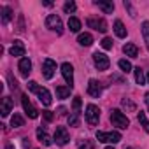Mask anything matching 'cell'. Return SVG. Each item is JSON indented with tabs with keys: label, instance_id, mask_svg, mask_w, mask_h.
<instances>
[{
	"label": "cell",
	"instance_id": "1",
	"mask_svg": "<svg viewBox=\"0 0 149 149\" xmlns=\"http://www.w3.org/2000/svg\"><path fill=\"white\" fill-rule=\"evenodd\" d=\"M111 123H112L114 126L121 128V130L128 128V125H130L128 118H126L121 111H118V109H112V111H111Z\"/></svg>",
	"mask_w": 149,
	"mask_h": 149
},
{
	"label": "cell",
	"instance_id": "2",
	"mask_svg": "<svg viewBox=\"0 0 149 149\" xmlns=\"http://www.w3.org/2000/svg\"><path fill=\"white\" fill-rule=\"evenodd\" d=\"M97 140L105 144H118L121 140L119 132H97Z\"/></svg>",
	"mask_w": 149,
	"mask_h": 149
},
{
	"label": "cell",
	"instance_id": "3",
	"mask_svg": "<svg viewBox=\"0 0 149 149\" xmlns=\"http://www.w3.org/2000/svg\"><path fill=\"white\" fill-rule=\"evenodd\" d=\"M98 119H100V109L95 104H88V107H86V123L90 126H95V125H98Z\"/></svg>",
	"mask_w": 149,
	"mask_h": 149
},
{
	"label": "cell",
	"instance_id": "4",
	"mask_svg": "<svg viewBox=\"0 0 149 149\" xmlns=\"http://www.w3.org/2000/svg\"><path fill=\"white\" fill-rule=\"evenodd\" d=\"M46 26H47V28H51V30H53V32H56V33H61V32H63L61 18H60V16H56V14H49V16H47V19H46Z\"/></svg>",
	"mask_w": 149,
	"mask_h": 149
},
{
	"label": "cell",
	"instance_id": "5",
	"mask_svg": "<svg viewBox=\"0 0 149 149\" xmlns=\"http://www.w3.org/2000/svg\"><path fill=\"white\" fill-rule=\"evenodd\" d=\"M93 61H95V65H97V68H98V70H107V68H109V65H111L109 56H107V54H104V53H98V51L93 54Z\"/></svg>",
	"mask_w": 149,
	"mask_h": 149
},
{
	"label": "cell",
	"instance_id": "6",
	"mask_svg": "<svg viewBox=\"0 0 149 149\" xmlns=\"http://www.w3.org/2000/svg\"><path fill=\"white\" fill-rule=\"evenodd\" d=\"M54 140H56V144H58V146H65V144H68L70 137H68V132H67V128H65V126H56Z\"/></svg>",
	"mask_w": 149,
	"mask_h": 149
},
{
	"label": "cell",
	"instance_id": "7",
	"mask_svg": "<svg viewBox=\"0 0 149 149\" xmlns=\"http://www.w3.org/2000/svg\"><path fill=\"white\" fill-rule=\"evenodd\" d=\"M61 76H63L65 83L72 88L74 86V67L70 63H63L61 65Z\"/></svg>",
	"mask_w": 149,
	"mask_h": 149
},
{
	"label": "cell",
	"instance_id": "8",
	"mask_svg": "<svg viewBox=\"0 0 149 149\" xmlns=\"http://www.w3.org/2000/svg\"><path fill=\"white\" fill-rule=\"evenodd\" d=\"M54 72H56V63L51 58L44 60V63H42V74H44V77L46 79H51L54 76Z\"/></svg>",
	"mask_w": 149,
	"mask_h": 149
},
{
	"label": "cell",
	"instance_id": "9",
	"mask_svg": "<svg viewBox=\"0 0 149 149\" xmlns=\"http://www.w3.org/2000/svg\"><path fill=\"white\" fill-rule=\"evenodd\" d=\"M21 104H23V109H25V112L28 114V118L35 119V118L39 116V111L32 105V102L28 100V95H23V97H21Z\"/></svg>",
	"mask_w": 149,
	"mask_h": 149
},
{
	"label": "cell",
	"instance_id": "10",
	"mask_svg": "<svg viewBox=\"0 0 149 149\" xmlns=\"http://www.w3.org/2000/svg\"><path fill=\"white\" fill-rule=\"evenodd\" d=\"M88 26L90 28H93V30H98V32H107V23H105V19H102V18H90L88 19Z\"/></svg>",
	"mask_w": 149,
	"mask_h": 149
},
{
	"label": "cell",
	"instance_id": "11",
	"mask_svg": "<svg viewBox=\"0 0 149 149\" xmlns=\"http://www.w3.org/2000/svg\"><path fill=\"white\" fill-rule=\"evenodd\" d=\"M88 93L91 95V97H100V93H102V84L97 81V79H90V83H88Z\"/></svg>",
	"mask_w": 149,
	"mask_h": 149
},
{
	"label": "cell",
	"instance_id": "12",
	"mask_svg": "<svg viewBox=\"0 0 149 149\" xmlns=\"http://www.w3.org/2000/svg\"><path fill=\"white\" fill-rule=\"evenodd\" d=\"M18 68H19V74H21L23 77H28V74L32 72V61H30L28 58H21Z\"/></svg>",
	"mask_w": 149,
	"mask_h": 149
},
{
	"label": "cell",
	"instance_id": "13",
	"mask_svg": "<svg viewBox=\"0 0 149 149\" xmlns=\"http://www.w3.org/2000/svg\"><path fill=\"white\" fill-rule=\"evenodd\" d=\"M37 97H39V100H40V104L42 105H51V102H53V98H51V93L46 90V88H40L39 91H37Z\"/></svg>",
	"mask_w": 149,
	"mask_h": 149
},
{
	"label": "cell",
	"instance_id": "14",
	"mask_svg": "<svg viewBox=\"0 0 149 149\" xmlns=\"http://www.w3.org/2000/svg\"><path fill=\"white\" fill-rule=\"evenodd\" d=\"M9 53L13 56H25V46H23V42L21 40H14V44L11 46Z\"/></svg>",
	"mask_w": 149,
	"mask_h": 149
},
{
	"label": "cell",
	"instance_id": "15",
	"mask_svg": "<svg viewBox=\"0 0 149 149\" xmlns=\"http://www.w3.org/2000/svg\"><path fill=\"white\" fill-rule=\"evenodd\" d=\"M13 111V100L9 97H4L2 98V107H0V112H2V116H9V112Z\"/></svg>",
	"mask_w": 149,
	"mask_h": 149
},
{
	"label": "cell",
	"instance_id": "16",
	"mask_svg": "<svg viewBox=\"0 0 149 149\" xmlns=\"http://www.w3.org/2000/svg\"><path fill=\"white\" fill-rule=\"evenodd\" d=\"M37 137H39V140H40V142H42L44 146H51V137L47 135L46 128L39 126V128H37Z\"/></svg>",
	"mask_w": 149,
	"mask_h": 149
},
{
	"label": "cell",
	"instance_id": "17",
	"mask_svg": "<svg viewBox=\"0 0 149 149\" xmlns=\"http://www.w3.org/2000/svg\"><path fill=\"white\" fill-rule=\"evenodd\" d=\"M95 6H98V9H102L105 14H111L114 11V4L112 2H105V0H97Z\"/></svg>",
	"mask_w": 149,
	"mask_h": 149
},
{
	"label": "cell",
	"instance_id": "18",
	"mask_svg": "<svg viewBox=\"0 0 149 149\" xmlns=\"http://www.w3.org/2000/svg\"><path fill=\"white\" fill-rule=\"evenodd\" d=\"M123 53H125L126 56H130V58H137L139 47H137L135 44H125V46H123Z\"/></svg>",
	"mask_w": 149,
	"mask_h": 149
},
{
	"label": "cell",
	"instance_id": "19",
	"mask_svg": "<svg viewBox=\"0 0 149 149\" xmlns=\"http://www.w3.org/2000/svg\"><path fill=\"white\" fill-rule=\"evenodd\" d=\"M114 32H116V35H118L119 39H125V37H126V28H125V25H123L119 19L114 21Z\"/></svg>",
	"mask_w": 149,
	"mask_h": 149
},
{
	"label": "cell",
	"instance_id": "20",
	"mask_svg": "<svg viewBox=\"0 0 149 149\" xmlns=\"http://www.w3.org/2000/svg\"><path fill=\"white\" fill-rule=\"evenodd\" d=\"M77 42H79L81 46L88 47V46H91V44H93V37H91V33H81V35L77 37Z\"/></svg>",
	"mask_w": 149,
	"mask_h": 149
},
{
	"label": "cell",
	"instance_id": "21",
	"mask_svg": "<svg viewBox=\"0 0 149 149\" xmlns=\"http://www.w3.org/2000/svg\"><path fill=\"white\" fill-rule=\"evenodd\" d=\"M70 86H56V97L58 98H68L70 97Z\"/></svg>",
	"mask_w": 149,
	"mask_h": 149
},
{
	"label": "cell",
	"instance_id": "22",
	"mask_svg": "<svg viewBox=\"0 0 149 149\" xmlns=\"http://www.w3.org/2000/svg\"><path fill=\"white\" fill-rule=\"evenodd\" d=\"M68 28H70V32H79L81 30V21L77 19V18H68Z\"/></svg>",
	"mask_w": 149,
	"mask_h": 149
},
{
	"label": "cell",
	"instance_id": "23",
	"mask_svg": "<svg viewBox=\"0 0 149 149\" xmlns=\"http://www.w3.org/2000/svg\"><path fill=\"white\" fill-rule=\"evenodd\" d=\"M13 19V9L11 7H2V23H9Z\"/></svg>",
	"mask_w": 149,
	"mask_h": 149
},
{
	"label": "cell",
	"instance_id": "24",
	"mask_svg": "<svg viewBox=\"0 0 149 149\" xmlns=\"http://www.w3.org/2000/svg\"><path fill=\"white\" fill-rule=\"evenodd\" d=\"M133 70H135V81H137V84H144V83H146V76H144L142 68L137 67V68H133Z\"/></svg>",
	"mask_w": 149,
	"mask_h": 149
},
{
	"label": "cell",
	"instance_id": "25",
	"mask_svg": "<svg viewBox=\"0 0 149 149\" xmlns=\"http://www.w3.org/2000/svg\"><path fill=\"white\" fill-rule=\"evenodd\" d=\"M11 125H13L14 128H19V126H23V125H25V119H23L19 114H14V116L11 118Z\"/></svg>",
	"mask_w": 149,
	"mask_h": 149
},
{
	"label": "cell",
	"instance_id": "26",
	"mask_svg": "<svg viewBox=\"0 0 149 149\" xmlns=\"http://www.w3.org/2000/svg\"><path fill=\"white\" fill-rule=\"evenodd\" d=\"M139 123H140V125H142V128L149 133V121H147V118H146V114H144L142 111L139 112Z\"/></svg>",
	"mask_w": 149,
	"mask_h": 149
},
{
	"label": "cell",
	"instance_id": "27",
	"mask_svg": "<svg viewBox=\"0 0 149 149\" xmlns=\"http://www.w3.org/2000/svg\"><path fill=\"white\" fill-rule=\"evenodd\" d=\"M68 125L70 126H79V112H72L68 116Z\"/></svg>",
	"mask_w": 149,
	"mask_h": 149
},
{
	"label": "cell",
	"instance_id": "28",
	"mask_svg": "<svg viewBox=\"0 0 149 149\" xmlns=\"http://www.w3.org/2000/svg\"><path fill=\"white\" fill-rule=\"evenodd\" d=\"M118 65H119V68H121L123 72H132V63H130L128 60H119Z\"/></svg>",
	"mask_w": 149,
	"mask_h": 149
},
{
	"label": "cell",
	"instance_id": "29",
	"mask_svg": "<svg viewBox=\"0 0 149 149\" xmlns=\"http://www.w3.org/2000/svg\"><path fill=\"white\" fill-rule=\"evenodd\" d=\"M142 35H144V40L147 42V47H149V21L142 23Z\"/></svg>",
	"mask_w": 149,
	"mask_h": 149
},
{
	"label": "cell",
	"instance_id": "30",
	"mask_svg": "<svg viewBox=\"0 0 149 149\" xmlns=\"http://www.w3.org/2000/svg\"><path fill=\"white\" fill-rule=\"evenodd\" d=\"M121 105H123V107H126L128 111H135V109H137V105H135L132 100H128V98H125V100L121 102Z\"/></svg>",
	"mask_w": 149,
	"mask_h": 149
},
{
	"label": "cell",
	"instance_id": "31",
	"mask_svg": "<svg viewBox=\"0 0 149 149\" xmlns=\"http://www.w3.org/2000/svg\"><path fill=\"white\" fill-rule=\"evenodd\" d=\"M72 109H74V112H79V109H81V98H79V97L74 98V102H72Z\"/></svg>",
	"mask_w": 149,
	"mask_h": 149
},
{
	"label": "cell",
	"instance_id": "32",
	"mask_svg": "<svg viewBox=\"0 0 149 149\" xmlns=\"http://www.w3.org/2000/svg\"><path fill=\"white\" fill-rule=\"evenodd\" d=\"M100 44H102V47H104V49H111V47H112V39L105 37V39H102V42H100Z\"/></svg>",
	"mask_w": 149,
	"mask_h": 149
},
{
	"label": "cell",
	"instance_id": "33",
	"mask_svg": "<svg viewBox=\"0 0 149 149\" xmlns=\"http://www.w3.org/2000/svg\"><path fill=\"white\" fill-rule=\"evenodd\" d=\"M63 9H65V13H74V11H76V4H74V2H67L63 6Z\"/></svg>",
	"mask_w": 149,
	"mask_h": 149
},
{
	"label": "cell",
	"instance_id": "34",
	"mask_svg": "<svg viewBox=\"0 0 149 149\" xmlns=\"http://www.w3.org/2000/svg\"><path fill=\"white\" fill-rule=\"evenodd\" d=\"M28 90H30V91H33V93H37L40 88L37 86V83H35V81H30V83H28Z\"/></svg>",
	"mask_w": 149,
	"mask_h": 149
},
{
	"label": "cell",
	"instance_id": "35",
	"mask_svg": "<svg viewBox=\"0 0 149 149\" xmlns=\"http://www.w3.org/2000/svg\"><path fill=\"white\" fill-rule=\"evenodd\" d=\"M125 7H126V9L130 11V16H132V18H135V11H133V7H132V4H130V2H125Z\"/></svg>",
	"mask_w": 149,
	"mask_h": 149
},
{
	"label": "cell",
	"instance_id": "36",
	"mask_svg": "<svg viewBox=\"0 0 149 149\" xmlns=\"http://www.w3.org/2000/svg\"><path fill=\"white\" fill-rule=\"evenodd\" d=\"M42 116H44V119H46V121H51V119H53V112H51V111H44V112H42Z\"/></svg>",
	"mask_w": 149,
	"mask_h": 149
},
{
	"label": "cell",
	"instance_id": "37",
	"mask_svg": "<svg viewBox=\"0 0 149 149\" xmlns=\"http://www.w3.org/2000/svg\"><path fill=\"white\" fill-rule=\"evenodd\" d=\"M146 104H147V107H149V93H146Z\"/></svg>",
	"mask_w": 149,
	"mask_h": 149
},
{
	"label": "cell",
	"instance_id": "38",
	"mask_svg": "<svg viewBox=\"0 0 149 149\" xmlns=\"http://www.w3.org/2000/svg\"><path fill=\"white\" fill-rule=\"evenodd\" d=\"M147 83H149V74H147Z\"/></svg>",
	"mask_w": 149,
	"mask_h": 149
},
{
	"label": "cell",
	"instance_id": "39",
	"mask_svg": "<svg viewBox=\"0 0 149 149\" xmlns=\"http://www.w3.org/2000/svg\"><path fill=\"white\" fill-rule=\"evenodd\" d=\"M105 149H114V147H105Z\"/></svg>",
	"mask_w": 149,
	"mask_h": 149
},
{
	"label": "cell",
	"instance_id": "40",
	"mask_svg": "<svg viewBox=\"0 0 149 149\" xmlns=\"http://www.w3.org/2000/svg\"><path fill=\"white\" fill-rule=\"evenodd\" d=\"M125 149H133V147H125Z\"/></svg>",
	"mask_w": 149,
	"mask_h": 149
}]
</instances>
